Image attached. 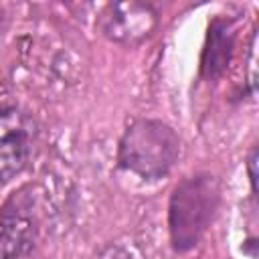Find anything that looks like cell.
I'll return each instance as SVG.
<instances>
[{
  "mask_svg": "<svg viewBox=\"0 0 259 259\" xmlns=\"http://www.w3.org/2000/svg\"><path fill=\"white\" fill-rule=\"evenodd\" d=\"M221 206V182L210 172L182 178L168 200V235L176 253L192 251L212 225Z\"/></svg>",
  "mask_w": 259,
  "mask_h": 259,
  "instance_id": "1",
  "label": "cell"
},
{
  "mask_svg": "<svg viewBox=\"0 0 259 259\" xmlns=\"http://www.w3.org/2000/svg\"><path fill=\"white\" fill-rule=\"evenodd\" d=\"M180 158V136L156 117L130 121L117 144V164L144 180H160L170 174Z\"/></svg>",
  "mask_w": 259,
  "mask_h": 259,
  "instance_id": "2",
  "label": "cell"
},
{
  "mask_svg": "<svg viewBox=\"0 0 259 259\" xmlns=\"http://www.w3.org/2000/svg\"><path fill=\"white\" fill-rule=\"evenodd\" d=\"M38 239L34 198L28 188L10 194L0 206V259H26Z\"/></svg>",
  "mask_w": 259,
  "mask_h": 259,
  "instance_id": "3",
  "label": "cell"
},
{
  "mask_svg": "<svg viewBox=\"0 0 259 259\" xmlns=\"http://www.w3.org/2000/svg\"><path fill=\"white\" fill-rule=\"evenodd\" d=\"M36 123L20 107H0V184L22 174L34 154Z\"/></svg>",
  "mask_w": 259,
  "mask_h": 259,
  "instance_id": "4",
  "label": "cell"
},
{
  "mask_svg": "<svg viewBox=\"0 0 259 259\" xmlns=\"http://www.w3.org/2000/svg\"><path fill=\"white\" fill-rule=\"evenodd\" d=\"M97 24L103 36L109 40L123 47H136L154 34L160 24V12L152 2H111L103 6L101 14L97 16Z\"/></svg>",
  "mask_w": 259,
  "mask_h": 259,
  "instance_id": "5",
  "label": "cell"
},
{
  "mask_svg": "<svg viewBox=\"0 0 259 259\" xmlns=\"http://www.w3.org/2000/svg\"><path fill=\"white\" fill-rule=\"evenodd\" d=\"M235 24L227 16H214L208 22L204 45L198 61V75L206 83H217L225 77L235 53Z\"/></svg>",
  "mask_w": 259,
  "mask_h": 259,
  "instance_id": "6",
  "label": "cell"
},
{
  "mask_svg": "<svg viewBox=\"0 0 259 259\" xmlns=\"http://www.w3.org/2000/svg\"><path fill=\"white\" fill-rule=\"evenodd\" d=\"M255 166H257V148L253 146L251 152H249V158H247V174H249V182H251V192H253V196L257 194V186H255V182H257V178H255Z\"/></svg>",
  "mask_w": 259,
  "mask_h": 259,
  "instance_id": "7",
  "label": "cell"
}]
</instances>
